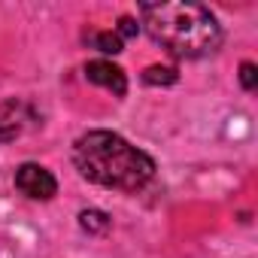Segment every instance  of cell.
<instances>
[{
  "mask_svg": "<svg viewBox=\"0 0 258 258\" xmlns=\"http://www.w3.org/2000/svg\"><path fill=\"white\" fill-rule=\"evenodd\" d=\"M73 167L82 179L112 191H140L155 176L152 155L115 131H85L76 137Z\"/></svg>",
  "mask_w": 258,
  "mask_h": 258,
  "instance_id": "cell-1",
  "label": "cell"
},
{
  "mask_svg": "<svg viewBox=\"0 0 258 258\" xmlns=\"http://www.w3.org/2000/svg\"><path fill=\"white\" fill-rule=\"evenodd\" d=\"M240 85H243L246 91H255V88H258V67H255L252 61H243V64H240Z\"/></svg>",
  "mask_w": 258,
  "mask_h": 258,
  "instance_id": "cell-9",
  "label": "cell"
},
{
  "mask_svg": "<svg viewBox=\"0 0 258 258\" xmlns=\"http://www.w3.org/2000/svg\"><path fill=\"white\" fill-rule=\"evenodd\" d=\"M16 188L31 201H52L58 195V179L52 176L49 167L37 161H25L16 167Z\"/></svg>",
  "mask_w": 258,
  "mask_h": 258,
  "instance_id": "cell-3",
  "label": "cell"
},
{
  "mask_svg": "<svg viewBox=\"0 0 258 258\" xmlns=\"http://www.w3.org/2000/svg\"><path fill=\"white\" fill-rule=\"evenodd\" d=\"M85 40H88L97 52H103V55H118V52L124 49V43L118 40L115 31H94V34H88Z\"/></svg>",
  "mask_w": 258,
  "mask_h": 258,
  "instance_id": "cell-6",
  "label": "cell"
},
{
  "mask_svg": "<svg viewBox=\"0 0 258 258\" xmlns=\"http://www.w3.org/2000/svg\"><path fill=\"white\" fill-rule=\"evenodd\" d=\"M140 22L143 31L173 58H207L219 52L225 31L219 19L201 7L185 4V0H170V4H140Z\"/></svg>",
  "mask_w": 258,
  "mask_h": 258,
  "instance_id": "cell-2",
  "label": "cell"
},
{
  "mask_svg": "<svg viewBox=\"0 0 258 258\" xmlns=\"http://www.w3.org/2000/svg\"><path fill=\"white\" fill-rule=\"evenodd\" d=\"M79 228L85 234H103V231H109V216L103 210H82L79 213Z\"/></svg>",
  "mask_w": 258,
  "mask_h": 258,
  "instance_id": "cell-8",
  "label": "cell"
},
{
  "mask_svg": "<svg viewBox=\"0 0 258 258\" xmlns=\"http://www.w3.org/2000/svg\"><path fill=\"white\" fill-rule=\"evenodd\" d=\"M143 82L146 85H176L179 82V70L167 67V64H152L143 70Z\"/></svg>",
  "mask_w": 258,
  "mask_h": 258,
  "instance_id": "cell-7",
  "label": "cell"
},
{
  "mask_svg": "<svg viewBox=\"0 0 258 258\" xmlns=\"http://www.w3.org/2000/svg\"><path fill=\"white\" fill-rule=\"evenodd\" d=\"M34 109H31V103L28 100H22V97H10V100H4L0 103V143H13V140H19L28 127L34 124Z\"/></svg>",
  "mask_w": 258,
  "mask_h": 258,
  "instance_id": "cell-4",
  "label": "cell"
},
{
  "mask_svg": "<svg viewBox=\"0 0 258 258\" xmlns=\"http://www.w3.org/2000/svg\"><path fill=\"white\" fill-rule=\"evenodd\" d=\"M85 79L91 85H100L106 91H112L115 97H124L127 94V76L118 64L106 61V58H97V61H88L85 64Z\"/></svg>",
  "mask_w": 258,
  "mask_h": 258,
  "instance_id": "cell-5",
  "label": "cell"
},
{
  "mask_svg": "<svg viewBox=\"0 0 258 258\" xmlns=\"http://www.w3.org/2000/svg\"><path fill=\"white\" fill-rule=\"evenodd\" d=\"M115 34H118V40L124 43V40H131V37H137V34H140V25H137L131 16H121V19H118V25H115Z\"/></svg>",
  "mask_w": 258,
  "mask_h": 258,
  "instance_id": "cell-10",
  "label": "cell"
}]
</instances>
